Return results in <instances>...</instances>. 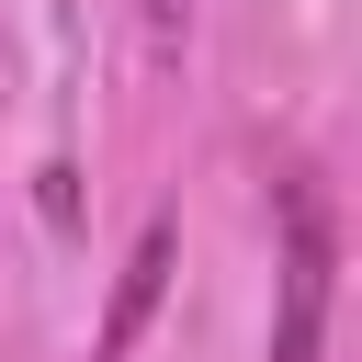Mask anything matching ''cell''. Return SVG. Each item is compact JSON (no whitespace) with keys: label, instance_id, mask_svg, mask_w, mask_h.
I'll return each mask as SVG.
<instances>
[{"label":"cell","instance_id":"6da1fadb","mask_svg":"<svg viewBox=\"0 0 362 362\" xmlns=\"http://www.w3.org/2000/svg\"><path fill=\"white\" fill-rule=\"evenodd\" d=\"M328 351V215L317 192H294V238H283V328H272V362H317Z\"/></svg>","mask_w":362,"mask_h":362},{"label":"cell","instance_id":"7a4b0ae2","mask_svg":"<svg viewBox=\"0 0 362 362\" xmlns=\"http://www.w3.org/2000/svg\"><path fill=\"white\" fill-rule=\"evenodd\" d=\"M158 272H170V226H147L136 238V260H124V283H113V317H102V362L147 328V305H158Z\"/></svg>","mask_w":362,"mask_h":362},{"label":"cell","instance_id":"3957f363","mask_svg":"<svg viewBox=\"0 0 362 362\" xmlns=\"http://www.w3.org/2000/svg\"><path fill=\"white\" fill-rule=\"evenodd\" d=\"M181 11H192V0H147V23H181Z\"/></svg>","mask_w":362,"mask_h":362}]
</instances>
